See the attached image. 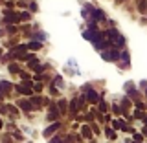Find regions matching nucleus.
<instances>
[{"mask_svg":"<svg viewBox=\"0 0 147 143\" xmlns=\"http://www.w3.org/2000/svg\"><path fill=\"white\" fill-rule=\"evenodd\" d=\"M103 33H105V37H107V40L110 42L112 48H118V50L127 48V37L118 28H107V30H103Z\"/></svg>","mask_w":147,"mask_h":143,"instance_id":"1","label":"nucleus"},{"mask_svg":"<svg viewBox=\"0 0 147 143\" xmlns=\"http://www.w3.org/2000/svg\"><path fill=\"white\" fill-rule=\"evenodd\" d=\"M68 130V125H64V121L63 119H59V121H53V123H48V125L44 127V130H42V136L44 140H50L52 136H55L57 132H66Z\"/></svg>","mask_w":147,"mask_h":143,"instance_id":"2","label":"nucleus"},{"mask_svg":"<svg viewBox=\"0 0 147 143\" xmlns=\"http://www.w3.org/2000/svg\"><path fill=\"white\" fill-rule=\"evenodd\" d=\"M0 22L4 26H11V24H20V17H18V9H2V17H0Z\"/></svg>","mask_w":147,"mask_h":143,"instance_id":"3","label":"nucleus"},{"mask_svg":"<svg viewBox=\"0 0 147 143\" xmlns=\"http://www.w3.org/2000/svg\"><path fill=\"white\" fill-rule=\"evenodd\" d=\"M116 66H118L119 73L131 70V66H132V57H131V52H129V48L121 50V53H119V61L116 62Z\"/></svg>","mask_w":147,"mask_h":143,"instance_id":"4","label":"nucleus"},{"mask_svg":"<svg viewBox=\"0 0 147 143\" xmlns=\"http://www.w3.org/2000/svg\"><path fill=\"white\" fill-rule=\"evenodd\" d=\"M81 37L86 40V42H90L92 46H94L96 42H98L99 39H103L105 33H103V30H86V28H83V31H81Z\"/></svg>","mask_w":147,"mask_h":143,"instance_id":"5","label":"nucleus"},{"mask_svg":"<svg viewBox=\"0 0 147 143\" xmlns=\"http://www.w3.org/2000/svg\"><path fill=\"white\" fill-rule=\"evenodd\" d=\"M119 53H121V50H118V48H107V50H103V52H99V57L103 59L105 62H110V64H116L119 61Z\"/></svg>","mask_w":147,"mask_h":143,"instance_id":"6","label":"nucleus"},{"mask_svg":"<svg viewBox=\"0 0 147 143\" xmlns=\"http://www.w3.org/2000/svg\"><path fill=\"white\" fill-rule=\"evenodd\" d=\"M81 94L85 95L86 103H88L90 107H96V105L99 103V99H101V97H105V90H103V92H98L96 88H88V90L81 92Z\"/></svg>","mask_w":147,"mask_h":143,"instance_id":"7","label":"nucleus"},{"mask_svg":"<svg viewBox=\"0 0 147 143\" xmlns=\"http://www.w3.org/2000/svg\"><path fill=\"white\" fill-rule=\"evenodd\" d=\"M0 94L4 95V99H11L15 95V83L9 79H0Z\"/></svg>","mask_w":147,"mask_h":143,"instance_id":"8","label":"nucleus"},{"mask_svg":"<svg viewBox=\"0 0 147 143\" xmlns=\"http://www.w3.org/2000/svg\"><path fill=\"white\" fill-rule=\"evenodd\" d=\"M15 105L18 108H20V112L24 114H33L35 112V107L31 105V101H30V97H17V101H15Z\"/></svg>","mask_w":147,"mask_h":143,"instance_id":"9","label":"nucleus"},{"mask_svg":"<svg viewBox=\"0 0 147 143\" xmlns=\"http://www.w3.org/2000/svg\"><path fill=\"white\" fill-rule=\"evenodd\" d=\"M50 85L55 86V88L61 90V92L66 90V81H64V77L61 75V73H53V79H52V83H50Z\"/></svg>","mask_w":147,"mask_h":143,"instance_id":"10","label":"nucleus"},{"mask_svg":"<svg viewBox=\"0 0 147 143\" xmlns=\"http://www.w3.org/2000/svg\"><path fill=\"white\" fill-rule=\"evenodd\" d=\"M6 68H7V72H9V75H11V77H17L24 66H22V62H18V61H11V62L6 64Z\"/></svg>","mask_w":147,"mask_h":143,"instance_id":"11","label":"nucleus"},{"mask_svg":"<svg viewBox=\"0 0 147 143\" xmlns=\"http://www.w3.org/2000/svg\"><path fill=\"white\" fill-rule=\"evenodd\" d=\"M103 134H105V138H107L110 143H114V141H118V134H119V132H116L110 125H103Z\"/></svg>","mask_w":147,"mask_h":143,"instance_id":"12","label":"nucleus"},{"mask_svg":"<svg viewBox=\"0 0 147 143\" xmlns=\"http://www.w3.org/2000/svg\"><path fill=\"white\" fill-rule=\"evenodd\" d=\"M79 134H81L83 138H85V141H90V140H94V138H96L88 123H83V125H81V128H79Z\"/></svg>","mask_w":147,"mask_h":143,"instance_id":"13","label":"nucleus"},{"mask_svg":"<svg viewBox=\"0 0 147 143\" xmlns=\"http://www.w3.org/2000/svg\"><path fill=\"white\" fill-rule=\"evenodd\" d=\"M20 116H22L20 108H18L17 105H11V103H7V117L13 121V119H18Z\"/></svg>","mask_w":147,"mask_h":143,"instance_id":"14","label":"nucleus"},{"mask_svg":"<svg viewBox=\"0 0 147 143\" xmlns=\"http://www.w3.org/2000/svg\"><path fill=\"white\" fill-rule=\"evenodd\" d=\"M57 107H59V112L63 114V117H66L68 116V99L61 95V97L57 99Z\"/></svg>","mask_w":147,"mask_h":143,"instance_id":"15","label":"nucleus"},{"mask_svg":"<svg viewBox=\"0 0 147 143\" xmlns=\"http://www.w3.org/2000/svg\"><path fill=\"white\" fill-rule=\"evenodd\" d=\"M96 108H98V112H99V114H109V112H110V103H109V101L105 99V97H101V99H99V103L96 105Z\"/></svg>","mask_w":147,"mask_h":143,"instance_id":"16","label":"nucleus"},{"mask_svg":"<svg viewBox=\"0 0 147 143\" xmlns=\"http://www.w3.org/2000/svg\"><path fill=\"white\" fill-rule=\"evenodd\" d=\"M26 42H28V50L33 52V53L44 50V42H40V40H26Z\"/></svg>","mask_w":147,"mask_h":143,"instance_id":"17","label":"nucleus"},{"mask_svg":"<svg viewBox=\"0 0 147 143\" xmlns=\"http://www.w3.org/2000/svg\"><path fill=\"white\" fill-rule=\"evenodd\" d=\"M134 2V7L138 11V15H147V0H132Z\"/></svg>","mask_w":147,"mask_h":143,"instance_id":"18","label":"nucleus"},{"mask_svg":"<svg viewBox=\"0 0 147 143\" xmlns=\"http://www.w3.org/2000/svg\"><path fill=\"white\" fill-rule=\"evenodd\" d=\"M125 123H127V121H125L123 117H112V121H110L109 125L112 127L116 132H121V128H123V125H125Z\"/></svg>","mask_w":147,"mask_h":143,"instance_id":"19","label":"nucleus"},{"mask_svg":"<svg viewBox=\"0 0 147 143\" xmlns=\"http://www.w3.org/2000/svg\"><path fill=\"white\" fill-rule=\"evenodd\" d=\"M110 114L114 117H121V107H119L118 101H110Z\"/></svg>","mask_w":147,"mask_h":143,"instance_id":"20","label":"nucleus"},{"mask_svg":"<svg viewBox=\"0 0 147 143\" xmlns=\"http://www.w3.org/2000/svg\"><path fill=\"white\" fill-rule=\"evenodd\" d=\"M18 17H20V24H26V22H31V20H33V13H30L28 9H24V11H18Z\"/></svg>","mask_w":147,"mask_h":143,"instance_id":"21","label":"nucleus"},{"mask_svg":"<svg viewBox=\"0 0 147 143\" xmlns=\"http://www.w3.org/2000/svg\"><path fill=\"white\" fill-rule=\"evenodd\" d=\"M39 62H42V61H40V57H39V55H35L33 59H30V61H28V62L24 64V68H26V70H30V72H33V68H35Z\"/></svg>","mask_w":147,"mask_h":143,"instance_id":"22","label":"nucleus"},{"mask_svg":"<svg viewBox=\"0 0 147 143\" xmlns=\"http://www.w3.org/2000/svg\"><path fill=\"white\" fill-rule=\"evenodd\" d=\"M88 125L92 128V132H94V136H101V134H103V127H101L98 121H92V123H88Z\"/></svg>","mask_w":147,"mask_h":143,"instance_id":"23","label":"nucleus"},{"mask_svg":"<svg viewBox=\"0 0 147 143\" xmlns=\"http://www.w3.org/2000/svg\"><path fill=\"white\" fill-rule=\"evenodd\" d=\"M18 79H20V83H24V81H30L31 79V72L30 70H26V68H22L20 70V73H18Z\"/></svg>","mask_w":147,"mask_h":143,"instance_id":"24","label":"nucleus"},{"mask_svg":"<svg viewBox=\"0 0 147 143\" xmlns=\"http://www.w3.org/2000/svg\"><path fill=\"white\" fill-rule=\"evenodd\" d=\"M131 116H132V119H134V121H142V119H144V116H145V112H144V110H138V108H132Z\"/></svg>","mask_w":147,"mask_h":143,"instance_id":"25","label":"nucleus"},{"mask_svg":"<svg viewBox=\"0 0 147 143\" xmlns=\"http://www.w3.org/2000/svg\"><path fill=\"white\" fill-rule=\"evenodd\" d=\"M132 107L138 108V110H144V112H147V101L145 99H138V101L132 103Z\"/></svg>","mask_w":147,"mask_h":143,"instance_id":"26","label":"nucleus"},{"mask_svg":"<svg viewBox=\"0 0 147 143\" xmlns=\"http://www.w3.org/2000/svg\"><path fill=\"white\" fill-rule=\"evenodd\" d=\"M28 11L30 13H39V2H37V0H30V2H28Z\"/></svg>","mask_w":147,"mask_h":143,"instance_id":"27","label":"nucleus"},{"mask_svg":"<svg viewBox=\"0 0 147 143\" xmlns=\"http://www.w3.org/2000/svg\"><path fill=\"white\" fill-rule=\"evenodd\" d=\"M63 140H64V132H57L55 136H52L50 140H46L48 143H63Z\"/></svg>","mask_w":147,"mask_h":143,"instance_id":"28","label":"nucleus"},{"mask_svg":"<svg viewBox=\"0 0 147 143\" xmlns=\"http://www.w3.org/2000/svg\"><path fill=\"white\" fill-rule=\"evenodd\" d=\"M131 140H132V141H138V143H144V141H147V138H145L144 134H142L140 130H136L134 134H132V138H131Z\"/></svg>","mask_w":147,"mask_h":143,"instance_id":"29","label":"nucleus"},{"mask_svg":"<svg viewBox=\"0 0 147 143\" xmlns=\"http://www.w3.org/2000/svg\"><path fill=\"white\" fill-rule=\"evenodd\" d=\"M44 90H46L44 83H33V92L35 94H44Z\"/></svg>","mask_w":147,"mask_h":143,"instance_id":"30","label":"nucleus"},{"mask_svg":"<svg viewBox=\"0 0 147 143\" xmlns=\"http://www.w3.org/2000/svg\"><path fill=\"white\" fill-rule=\"evenodd\" d=\"M127 2H132V0H112L114 7H121V6H125Z\"/></svg>","mask_w":147,"mask_h":143,"instance_id":"31","label":"nucleus"},{"mask_svg":"<svg viewBox=\"0 0 147 143\" xmlns=\"http://www.w3.org/2000/svg\"><path fill=\"white\" fill-rule=\"evenodd\" d=\"M138 24H140V26H147V15H142L140 18H138Z\"/></svg>","mask_w":147,"mask_h":143,"instance_id":"32","label":"nucleus"},{"mask_svg":"<svg viewBox=\"0 0 147 143\" xmlns=\"http://www.w3.org/2000/svg\"><path fill=\"white\" fill-rule=\"evenodd\" d=\"M140 132H142V134H144V136L147 138V127H145V125H144V127H142V130H140Z\"/></svg>","mask_w":147,"mask_h":143,"instance_id":"33","label":"nucleus"},{"mask_svg":"<svg viewBox=\"0 0 147 143\" xmlns=\"http://www.w3.org/2000/svg\"><path fill=\"white\" fill-rule=\"evenodd\" d=\"M142 125H145V127H147V112H145V116H144V119H142Z\"/></svg>","mask_w":147,"mask_h":143,"instance_id":"34","label":"nucleus"},{"mask_svg":"<svg viewBox=\"0 0 147 143\" xmlns=\"http://www.w3.org/2000/svg\"><path fill=\"white\" fill-rule=\"evenodd\" d=\"M4 53H6V52H4V48H0V59L4 57Z\"/></svg>","mask_w":147,"mask_h":143,"instance_id":"35","label":"nucleus"},{"mask_svg":"<svg viewBox=\"0 0 147 143\" xmlns=\"http://www.w3.org/2000/svg\"><path fill=\"white\" fill-rule=\"evenodd\" d=\"M86 143H98V140L94 138V140H90V141H86Z\"/></svg>","mask_w":147,"mask_h":143,"instance_id":"36","label":"nucleus"},{"mask_svg":"<svg viewBox=\"0 0 147 143\" xmlns=\"http://www.w3.org/2000/svg\"><path fill=\"white\" fill-rule=\"evenodd\" d=\"M4 101H6V99H4V95L0 94V103H4Z\"/></svg>","mask_w":147,"mask_h":143,"instance_id":"37","label":"nucleus"},{"mask_svg":"<svg viewBox=\"0 0 147 143\" xmlns=\"http://www.w3.org/2000/svg\"><path fill=\"white\" fill-rule=\"evenodd\" d=\"M123 143H127V141H123Z\"/></svg>","mask_w":147,"mask_h":143,"instance_id":"38","label":"nucleus"},{"mask_svg":"<svg viewBox=\"0 0 147 143\" xmlns=\"http://www.w3.org/2000/svg\"><path fill=\"white\" fill-rule=\"evenodd\" d=\"M144 143H147V141H144Z\"/></svg>","mask_w":147,"mask_h":143,"instance_id":"39","label":"nucleus"}]
</instances>
